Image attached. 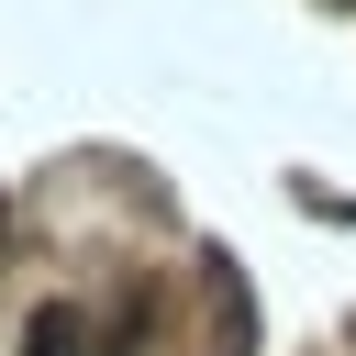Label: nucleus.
Listing matches in <instances>:
<instances>
[{"label":"nucleus","mask_w":356,"mask_h":356,"mask_svg":"<svg viewBox=\"0 0 356 356\" xmlns=\"http://www.w3.org/2000/svg\"><path fill=\"white\" fill-rule=\"evenodd\" d=\"M211 356H234V345H211Z\"/></svg>","instance_id":"obj_2"},{"label":"nucleus","mask_w":356,"mask_h":356,"mask_svg":"<svg viewBox=\"0 0 356 356\" xmlns=\"http://www.w3.org/2000/svg\"><path fill=\"white\" fill-rule=\"evenodd\" d=\"M22 356H89V334H78V312H67V300H44V312L22 323Z\"/></svg>","instance_id":"obj_1"}]
</instances>
